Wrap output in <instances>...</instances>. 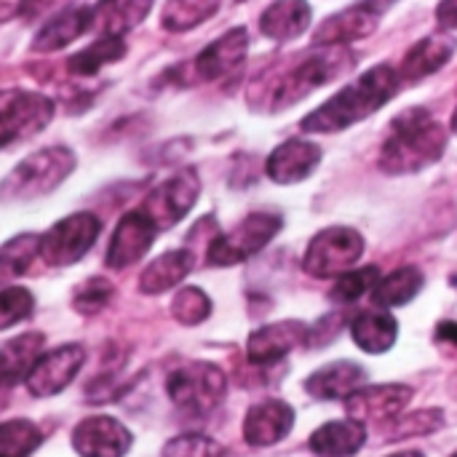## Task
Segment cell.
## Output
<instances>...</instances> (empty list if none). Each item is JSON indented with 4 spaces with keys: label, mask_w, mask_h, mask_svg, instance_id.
Instances as JSON below:
<instances>
[{
    "label": "cell",
    "mask_w": 457,
    "mask_h": 457,
    "mask_svg": "<svg viewBox=\"0 0 457 457\" xmlns=\"http://www.w3.org/2000/svg\"><path fill=\"white\" fill-rule=\"evenodd\" d=\"M453 131L457 134V110H455V115H453Z\"/></svg>",
    "instance_id": "cell-45"
},
{
    "label": "cell",
    "mask_w": 457,
    "mask_h": 457,
    "mask_svg": "<svg viewBox=\"0 0 457 457\" xmlns=\"http://www.w3.org/2000/svg\"><path fill=\"white\" fill-rule=\"evenodd\" d=\"M399 70H394L391 64H378L367 70L356 83L340 88L311 115H305L300 129L311 134H337L386 107L399 94Z\"/></svg>",
    "instance_id": "cell-1"
},
{
    "label": "cell",
    "mask_w": 457,
    "mask_h": 457,
    "mask_svg": "<svg viewBox=\"0 0 457 457\" xmlns=\"http://www.w3.org/2000/svg\"><path fill=\"white\" fill-rule=\"evenodd\" d=\"M155 0H99L91 8V29L99 37H123L139 27Z\"/></svg>",
    "instance_id": "cell-22"
},
{
    "label": "cell",
    "mask_w": 457,
    "mask_h": 457,
    "mask_svg": "<svg viewBox=\"0 0 457 457\" xmlns=\"http://www.w3.org/2000/svg\"><path fill=\"white\" fill-rule=\"evenodd\" d=\"M356 67V56L345 48V46H327L319 54L305 56L300 64H295L292 70H287L268 91V102L265 107L278 112L287 110L297 102H303L308 94H313L316 88L337 80L340 75H345L348 70Z\"/></svg>",
    "instance_id": "cell-3"
},
{
    "label": "cell",
    "mask_w": 457,
    "mask_h": 457,
    "mask_svg": "<svg viewBox=\"0 0 457 457\" xmlns=\"http://www.w3.org/2000/svg\"><path fill=\"white\" fill-rule=\"evenodd\" d=\"M201 195V179L193 169H182L171 179L161 182L139 206V212L155 225V230H166L187 217Z\"/></svg>",
    "instance_id": "cell-10"
},
{
    "label": "cell",
    "mask_w": 457,
    "mask_h": 457,
    "mask_svg": "<svg viewBox=\"0 0 457 457\" xmlns=\"http://www.w3.org/2000/svg\"><path fill=\"white\" fill-rule=\"evenodd\" d=\"M112 300V284L107 278H88L72 295V308L83 316H96Z\"/></svg>",
    "instance_id": "cell-38"
},
{
    "label": "cell",
    "mask_w": 457,
    "mask_h": 457,
    "mask_svg": "<svg viewBox=\"0 0 457 457\" xmlns=\"http://www.w3.org/2000/svg\"><path fill=\"white\" fill-rule=\"evenodd\" d=\"M436 21L445 29H457V0H442L436 5Z\"/></svg>",
    "instance_id": "cell-41"
},
{
    "label": "cell",
    "mask_w": 457,
    "mask_h": 457,
    "mask_svg": "<svg viewBox=\"0 0 457 457\" xmlns=\"http://www.w3.org/2000/svg\"><path fill=\"white\" fill-rule=\"evenodd\" d=\"M388 457H426L423 453H396V455H388Z\"/></svg>",
    "instance_id": "cell-44"
},
{
    "label": "cell",
    "mask_w": 457,
    "mask_h": 457,
    "mask_svg": "<svg viewBox=\"0 0 457 457\" xmlns=\"http://www.w3.org/2000/svg\"><path fill=\"white\" fill-rule=\"evenodd\" d=\"M43 442V431L29 420L0 423V457H29Z\"/></svg>",
    "instance_id": "cell-33"
},
{
    "label": "cell",
    "mask_w": 457,
    "mask_h": 457,
    "mask_svg": "<svg viewBox=\"0 0 457 457\" xmlns=\"http://www.w3.org/2000/svg\"><path fill=\"white\" fill-rule=\"evenodd\" d=\"M35 311V297L24 287H5L0 289V332L29 319Z\"/></svg>",
    "instance_id": "cell-36"
},
{
    "label": "cell",
    "mask_w": 457,
    "mask_h": 457,
    "mask_svg": "<svg viewBox=\"0 0 457 457\" xmlns=\"http://www.w3.org/2000/svg\"><path fill=\"white\" fill-rule=\"evenodd\" d=\"M367 442V431L356 420H332L324 423L311 436V450L319 457H351Z\"/></svg>",
    "instance_id": "cell-27"
},
{
    "label": "cell",
    "mask_w": 457,
    "mask_h": 457,
    "mask_svg": "<svg viewBox=\"0 0 457 457\" xmlns=\"http://www.w3.org/2000/svg\"><path fill=\"white\" fill-rule=\"evenodd\" d=\"M378 281H380V270L375 265L359 268V270L353 268V270L337 276V284L332 287V300L335 303H356L361 295L375 289Z\"/></svg>",
    "instance_id": "cell-35"
},
{
    "label": "cell",
    "mask_w": 457,
    "mask_h": 457,
    "mask_svg": "<svg viewBox=\"0 0 457 457\" xmlns=\"http://www.w3.org/2000/svg\"><path fill=\"white\" fill-rule=\"evenodd\" d=\"M391 3H396V0H367V5H372L375 11H383V8H388Z\"/></svg>",
    "instance_id": "cell-43"
},
{
    "label": "cell",
    "mask_w": 457,
    "mask_h": 457,
    "mask_svg": "<svg viewBox=\"0 0 457 457\" xmlns=\"http://www.w3.org/2000/svg\"><path fill=\"white\" fill-rule=\"evenodd\" d=\"M166 394L179 412L204 418L222 404L228 394V380L220 367L209 361H193V364L177 367L169 375Z\"/></svg>",
    "instance_id": "cell-5"
},
{
    "label": "cell",
    "mask_w": 457,
    "mask_h": 457,
    "mask_svg": "<svg viewBox=\"0 0 457 457\" xmlns=\"http://www.w3.org/2000/svg\"><path fill=\"white\" fill-rule=\"evenodd\" d=\"M453 457H457V455H453Z\"/></svg>",
    "instance_id": "cell-46"
},
{
    "label": "cell",
    "mask_w": 457,
    "mask_h": 457,
    "mask_svg": "<svg viewBox=\"0 0 457 457\" xmlns=\"http://www.w3.org/2000/svg\"><path fill=\"white\" fill-rule=\"evenodd\" d=\"M46 337L40 332H24L0 345V388H13L27 380L35 361L43 356Z\"/></svg>",
    "instance_id": "cell-24"
},
{
    "label": "cell",
    "mask_w": 457,
    "mask_h": 457,
    "mask_svg": "<svg viewBox=\"0 0 457 457\" xmlns=\"http://www.w3.org/2000/svg\"><path fill=\"white\" fill-rule=\"evenodd\" d=\"M295 426V410L287 402L268 399L254 404L244 418V439L252 447H273L289 436Z\"/></svg>",
    "instance_id": "cell-18"
},
{
    "label": "cell",
    "mask_w": 457,
    "mask_h": 457,
    "mask_svg": "<svg viewBox=\"0 0 457 457\" xmlns=\"http://www.w3.org/2000/svg\"><path fill=\"white\" fill-rule=\"evenodd\" d=\"M321 163V147L311 139H289L278 145L265 163V171L278 185H295L308 179Z\"/></svg>",
    "instance_id": "cell-17"
},
{
    "label": "cell",
    "mask_w": 457,
    "mask_h": 457,
    "mask_svg": "<svg viewBox=\"0 0 457 457\" xmlns=\"http://www.w3.org/2000/svg\"><path fill=\"white\" fill-rule=\"evenodd\" d=\"M364 254V238L353 228H327L308 244L303 268L313 278H337L356 268Z\"/></svg>",
    "instance_id": "cell-7"
},
{
    "label": "cell",
    "mask_w": 457,
    "mask_h": 457,
    "mask_svg": "<svg viewBox=\"0 0 457 457\" xmlns=\"http://www.w3.org/2000/svg\"><path fill=\"white\" fill-rule=\"evenodd\" d=\"M35 257H40V236L24 233V236H13L11 241H5L0 246V287L27 273Z\"/></svg>",
    "instance_id": "cell-31"
},
{
    "label": "cell",
    "mask_w": 457,
    "mask_h": 457,
    "mask_svg": "<svg viewBox=\"0 0 457 457\" xmlns=\"http://www.w3.org/2000/svg\"><path fill=\"white\" fill-rule=\"evenodd\" d=\"M155 225L137 209V212H129L118 220L115 230H112V238H110V246H107V268L112 270H123L134 262H139L150 246H153V238H155Z\"/></svg>",
    "instance_id": "cell-14"
},
{
    "label": "cell",
    "mask_w": 457,
    "mask_h": 457,
    "mask_svg": "<svg viewBox=\"0 0 457 457\" xmlns=\"http://www.w3.org/2000/svg\"><path fill=\"white\" fill-rule=\"evenodd\" d=\"M83 364H86V348L83 345H78V343L59 345V348L43 353L35 361V367L29 370L24 386L37 399L56 396V394H62L78 378Z\"/></svg>",
    "instance_id": "cell-11"
},
{
    "label": "cell",
    "mask_w": 457,
    "mask_h": 457,
    "mask_svg": "<svg viewBox=\"0 0 457 457\" xmlns=\"http://www.w3.org/2000/svg\"><path fill=\"white\" fill-rule=\"evenodd\" d=\"M171 316L174 321H179L182 327H195L201 321H206L212 316V300L206 297L204 289L198 287H185L174 295L171 300Z\"/></svg>",
    "instance_id": "cell-34"
},
{
    "label": "cell",
    "mask_w": 457,
    "mask_h": 457,
    "mask_svg": "<svg viewBox=\"0 0 457 457\" xmlns=\"http://www.w3.org/2000/svg\"><path fill=\"white\" fill-rule=\"evenodd\" d=\"M72 0H21L19 3V16L24 21H37L43 16H54L64 8H70Z\"/></svg>",
    "instance_id": "cell-40"
},
{
    "label": "cell",
    "mask_w": 457,
    "mask_h": 457,
    "mask_svg": "<svg viewBox=\"0 0 457 457\" xmlns=\"http://www.w3.org/2000/svg\"><path fill=\"white\" fill-rule=\"evenodd\" d=\"M353 343L364 353H386L396 345L399 324L388 311H367L351 324Z\"/></svg>",
    "instance_id": "cell-28"
},
{
    "label": "cell",
    "mask_w": 457,
    "mask_h": 457,
    "mask_svg": "<svg viewBox=\"0 0 457 457\" xmlns=\"http://www.w3.org/2000/svg\"><path fill=\"white\" fill-rule=\"evenodd\" d=\"M91 29V8L83 5H72L64 8L59 13H54L32 37V51L35 54H54L67 48L70 43H75L80 35H86Z\"/></svg>",
    "instance_id": "cell-20"
},
{
    "label": "cell",
    "mask_w": 457,
    "mask_h": 457,
    "mask_svg": "<svg viewBox=\"0 0 457 457\" xmlns=\"http://www.w3.org/2000/svg\"><path fill=\"white\" fill-rule=\"evenodd\" d=\"M445 423V415L439 410H420V412H412L407 418H402L394 428V436L396 439H410V436H426V434H434L436 428H442Z\"/></svg>",
    "instance_id": "cell-39"
},
{
    "label": "cell",
    "mask_w": 457,
    "mask_h": 457,
    "mask_svg": "<svg viewBox=\"0 0 457 457\" xmlns=\"http://www.w3.org/2000/svg\"><path fill=\"white\" fill-rule=\"evenodd\" d=\"M195 265V254L190 249H174L161 257H155L139 276V292L142 295H163L174 289L179 281L190 276Z\"/></svg>",
    "instance_id": "cell-26"
},
{
    "label": "cell",
    "mask_w": 457,
    "mask_h": 457,
    "mask_svg": "<svg viewBox=\"0 0 457 457\" xmlns=\"http://www.w3.org/2000/svg\"><path fill=\"white\" fill-rule=\"evenodd\" d=\"M281 228H284V222L276 214H268V212L249 214L230 233L212 238L206 260H209V265H217V268H230V265L246 262L249 257L262 252L278 236Z\"/></svg>",
    "instance_id": "cell-6"
},
{
    "label": "cell",
    "mask_w": 457,
    "mask_h": 457,
    "mask_svg": "<svg viewBox=\"0 0 457 457\" xmlns=\"http://www.w3.org/2000/svg\"><path fill=\"white\" fill-rule=\"evenodd\" d=\"M308 329L303 321H278V324H268L257 332H252L249 343H246V356L252 364H276L284 356H289L295 348H300L303 343H308Z\"/></svg>",
    "instance_id": "cell-16"
},
{
    "label": "cell",
    "mask_w": 457,
    "mask_h": 457,
    "mask_svg": "<svg viewBox=\"0 0 457 457\" xmlns=\"http://www.w3.org/2000/svg\"><path fill=\"white\" fill-rule=\"evenodd\" d=\"M436 340L450 343V345H455L457 348V321H442V324L436 327Z\"/></svg>",
    "instance_id": "cell-42"
},
{
    "label": "cell",
    "mask_w": 457,
    "mask_h": 457,
    "mask_svg": "<svg viewBox=\"0 0 457 457\" xmlns=\"http://www.w3.org/2000/svg\"><path fill=\"white\" fill-rule=\"evenodd\" d=\"M423 289V270L415 265H404L394 273H388L383 281L375 284L372 289V303L380 305L383 311L388 308H402L407 303H412L418 297V292Z\"/></svg>",
    "instance_id": "cell-29"
},
{
    "label": "cell",
    "mask_w": 457,
    "mask_h": 457,
    "mask_svg": "<svg viewBox=\"0 0 457 457\" xmlns=\"http://www.w3.org/2000/svg\"><path fill=\"white\" fill-rule=\"evenodd\" d=\"M126 56V43L123 37H99L88 48L78 51L75 56L67 59V70L72 75H96L104 64L120 62Z\"/></svg>",
    "instance_id": "cell-30"
},
{
    "label": "cell",
    "mask_w": 457,
    "mask_h": 457,
    "mask_svg": "<svg viewBox=\"0 0 457 457\" xmlns=\"http://www.w3.org/2000/svg\"><path fill=\"white\" fill-rule=\"evenodd\" d=\"M457 40L447 32H436V35H428L423 37L420 43H415L402 67H399V78L407 80V83H415V80H423L434 72H439L455 54Z\"/></svg>",
    "instance_id": "cell-21"
},
{
    "label": "cell",
    "mask_w": 457,
    "mask_h": 457,
    "mask_svg": "<svg viewBox=\"0 0 457 457\" xmlns=\"http://www.w3.org/2000/svg\"><path fill=\"white\" fill-rule=\"evenodd\" d=\"M225 450L220 442H214L212 436L204 434H182L174 436L171 442L163 445L161 457H222Z\"/></svg>",
    "instance_id": "cell-37"
},
{
    "label": "cell",
    "mask_w": 457,
    "mask_h": 457,
    "mask_svg": "<svg viewBox=\"0 0 457 457\" xmlns=\"http://www.w3.org/2000/svg\"><path fill=\"white\" fill-rule=\"evenodd\" d=\"M99 220L88 212L70 214L59 220L46 236H40V257L51 268L75 265L99 238Z\"/></svg>",
    "instance_id": "cell-9"
},
{
    "label": "cell",
    "mask_w": 457,
    "mask_h": 457,
    "mask_svg": "<svg viewBox=\"0 0 457 457\" xmlns=\"http://www.w3.org/2000/svg\"><path fill=\"white\" fill-rule=\"evenodd\" d=\"M410 386H370L359 388L345 399V412L356 423H383L391 418H399L404 407L412 402Z\"/></svg>",
    "instance_id": "cell-13"
},
{
    "label": "cell",
    "mask_w": 457,
    "mask_h": 457,
    "mask_svg": "<svg viewBox=\"0 0 457 457\" xmlns=\"http://www.w3.org/2000/svg\"><path fill=\"white\" fill-rule=\"evenodd\" d=\"M222 0H166L161 24L169 32H187L217 13Z\"/></svg>",
    "instance_id": "cell-32"
},
{
    "label": "cell",
    "mask_w": 457,
    "mask_h": 457,
    "mask_svg": "<svg viewBox=\"0 0 457 457\" xmlns=\"http://www.w3.org/2000/svg\"><path fill=\"white\" fill-rule=\"evenodd\" d=\"M75 169V153L54 145L19 161L0 182V201H32L59 187Z\"/></svg>",
    "instance_id": "cell-4"
},
{
    "label": "cell",
    "mask_w": 457,
    "mask_h": 457,
    "mask_svg": "<svg viewBox=\"0 0 457 457\" xmlns=\"http://www.w3.org/2000/svg\"><path fill=\"white\" fill-rule=\"evenodd\" d=\"M249 51V32L246 27H233L225 35H220L214 43H209L193 62V70L201 80H220L230 75L236 67L244 64Z\"/></svg>",
    "instance_id": "cell-15"
},
{
    "label": "cell",
    "mask_w": 457,
    "mask_h": 457,
    "mask_svg": "<svg viewBox=\"0 0 457 457\" xmlns=\"http://www.w3.org/2000/svg\"><path fill=\"white\" fill-rule=\"evenodd\" d=\"M131 445V431L110 415H91L72 431V450L80 457H126Z\"/></svg>",
    "instance_id": "cell-12"
},
{
    "label": "cell",
    "mask_w": 457,
    "mask_h": 457,
    "mask_svg": "<svg viewBox=\"0 0 457 457\" xmlns=\"http://www.w3.org/2000/svg\"><path fill=\"white\" fill-rule=\"evenodd\" d=\"M364 383H367V372L359 364H353V361H335V364H327V367L316 370L305 380V391L313 399L337 402V399H348Z\"/></svg>",
    "instance_id": "cell-23"
},
{
    "label": "cell",
    "mask_w": 457,
    "mask_h": 457,
    "mask_svg": "<svg viewBox=\"0 0 457 457\" xmlns=\"http://www.w3.org/2000/svg\"><path fill=\"white\" fill-rule=\"evenodd\" d=\"M311 5L308 0H276L273 5H268L260 16V29L265 37L287 43L300 37L308 27H311Z\"/></svg>",
    "instance_id": "cell-25"
},
{
    "label": "cell",
    "mask_w": 457,
    "mask_h": 457,
    "mask_svg": "<svg viewBox=\"0 0 457 457\" xmlns=\"http://www.w3.org/2000/svg\"><path fill=\"white\" fill-rule=\"evenodd\" d=\"M445 147V126L428 110L410 107L391 123V137L380 150V169L388 174H415L436 163Z\"/></svg>",
    "instance_id": "cell-2"
},
{
    "label": "cell",
    "mask_w": 457,
    "mask_h": 457,
    "mask_svg": "<svg viewBox=\"0 0 457 457\" xmlns=\"http://www.w3.org/2000/svg\"><path fill=\"white\" fill-rule=\"evenodd\" d=\"M54 118V102L37 91L5 88L0 91V147L29 139Z\"/></svg>",
    "instance_id": "cell-8"
},
{
    "label": "cell",
    "mask_w": 457,
    "mask_h": 457,
    "mask_svg": "<svg viewBox=\"0 0 457 457\" xmlns=\"http://www.w3.org/2000/svg\"><path fill=\"white\" fill-rule=\"evenodd\" d=\"M378 29V11L367 3L351 5L319 24L313 32V46H348Z\"/></svg>",
    "instance_id": "cell-19"
}]
</instances>
